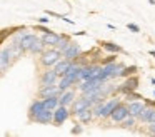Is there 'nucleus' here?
<instances>
[{
  "instance_id": "1",
  "label": "nucleus",
  "mask_w": 155,
  "mask_h": 137,
  "mask_svg": "<svg viewBox=\"0 0 155 137\" xmlns=\"http://www.w3.org/2000/svg\"><path fill=\"white\" fill-rule=\"evenodd\" d=\"M60 59H62V53L57 49H48L40 52V63L44 67H54Z\"/></svg>"
},
{
  "instance_id": "2",
  "label": "nucleus",
  "mask_w": 155,
  "mask_h": 137,
  "mask_svg": "<svg viewBox=\"0 0 155 137\" xmlns=\"http://www.w3.org/2000/svg\"><path fill=\"white\" fill-rule=\"evenodd\" d=\"M68 115H70V110H68L65 105H60V104H58V105L54 109L52 122H54V125H62V124L68 119Z\"/></svg>"
},
{
  "instance_id": "3",
  "label": "nucleus",
  "mask_w": 155,
  "mask_h": 137,
  "mask_svg": "<svg viewBox=\"0 0 155 137\" xmlns=\"http://www.w3.org/2000/svg\"><path fill=\"white\" fill-rule=\"evenodd\" d=\"M128 115V109H127V105H122L120 102L117 104V105L114 107V110H112V114L108 117H110L114 122H122V120L125 119V117Z\"/></svg>"
},
{
  "instance_id": "4",
  "label": "nucleus",
  "mask_w": 155,
  "mask_h": 137,
  "mask_svg": "<svg viewBox=\"0 0 155 137\" xmlns=\"http://www.w3.org/2000/svg\"><path fill=\"white\" fill-rule=\"evenodd\" d=\"M62 55H64V59H68V60H75L77 57H80L82 55V49H80V45L78 43H74V42H70L68 43V47L62 52Z\"/></svg>"
},
{
  "instance_id": "5",
  "label": "nucleus",
  "mask_w": 155,
  "mask_h": 137,
  "mask_svg": "<svg viewBox=\"0 0 155 137\" xmlns=\"http://www.w3.org/2000/svg\"><path fill=\"white\" fill-rule=\"evenodd\" d=\"M57 79H58V75H57V72H55L54 69H47L45 72H42V75H40V87L42 85H50V84H55L57 82Z\"/></svg>"
},
{
  "instance_id": "6",
  "label": "nucleus",
  "mask_w": 155,
  "mask_h": 137,
  "mask_svg": "<svg viewBox=\"0 0 155 137\" xmlns=\"http://www.w3.org/2000/svg\"><path fill=\"white\" fill-rule=\"evenodd\" d=\"M52 115H54V110L44 107V109H42L32 120H34V122H37V124H50L52 122Z\"/></svg>"
},
{
  "instance_id": "7",
  "label": "nucleus",
  "mask_w": 155,
  "mask_h": 137,
  "mask_svg": "<svg viewBox=\"0 0 155 137\" xmlns=\"http://www.w3.org/2000/svg\"><path fill=\"white\" fill-rule=\"evenodd\" d=\"M12 62H14V57H12V53H10V49L7 47V49L0 50V72L7 70Z\"/></svg>"
},
{
  "instance_id": "8",
  "label": "nucleus",
  "mask_w": 155,
  "mask_h": 137,
  "mask_svg": "<svg viewBox=\"0 0 155 137\" xmlns=\"http://www.w3.org/2000/svg\"><path fill=\"white\" fill-rule=\"evenodd\" d=\"M87 107H92V104H90V100H88V99H85V97L75 99L74 102H72V112H70V114L77 115L78 112H82V110L87 109Z\"/></svg>"
},
{
  "instance_id": "9",
  "label": "nucleus",
  "mask_w": 155,
  "mask_h": 137,
  "mask_svg": "<svg viewBox=\"0 0 155 137\" xmlns=\"http://www.w3.org/2000/svg\"><path fill=\"white\" fill-rule=\"evenodd\" d=\"M62 90L58 89V85L55 84H50V85H42L40 90H38V95L44 99V97H50V95H60Z\"/></svg>"
},
{
  "instance_id": "10",
  "label": "nucleus",
  "mask_w": 155,
  "mask_h": 137,
  "mask_svg": "<svg viewBox=\"0 0 155 137\" xmlns=\"http://www.w3.org/2000/svg\"><path fill=\"white\" fill-rule=\"evenodd\" d=\"M118 104V100L117 99H112V100H108V102H102V105H100V115L98 117H102V119H105V117H108L112 114V110H114V107Z\"/></svg>"
},
{
  "instance_id": "11",
  "label": "nucleus",
  "mask_w": 155,
  "mask_h": 137,
  "mask_svg": "<svg viewBox=\"0 0 155 137\" xmlns=\"http://www.w3.org/2000/svg\"><path fill=\"white\" fill-rule=\"evenodd\" d=\"M74 99H75V92L74 90H62L60 92V95H58V104L60 105H65V107H68L72 102H74Z\"/></svg>"
},
{
  "instance_id": "12",
  "label": "nucleus",
  "mask_w": 155,
  "mask_h": 137,
  "mask_svg": "<svg viewBox=\"0 0 155 137\" xmlns=\"http://www.w3.org/2000/svg\"><path fill=\"white\" fill-rule=\"evenodd\" d=\"M58 39H60V35H58V33L48 30V32H45L44 35H42L40 40L44 42V45H52V47H55V45H57V42H58Z\"/></svg>"
},
{
  "instance_id": "13",
  "label": "nucleus",
  "mask_w": 155,
  "mask_h": 137,
  "mask_svg": "<svg viewBox=\"0 0 155 137\" xmlns=\"http://www.w3.org/2000/svg\"><path fill=\"white\" fill-rule=\"evenodd\" d=\"M37 39H38V37L35 35V33H24V35H22V39H20V42H18V43H20V45H22V49H24L25 52H27V50L30 49V45H32V43H34Z\"/></svg>"
},
{
  "instance_id": "14",
  "label": "nucleus",
  "mask_w": 155,
  "mask_h": 137,
  "mask_svg": "<svg viewBox=\"0 0 155 137\" xmlns=\"http://www.w3.org/2000/svg\"><path fill=\"white\" fill-rule=\"evenodd\" d=\"M70 62H72V60H68V59H60V60H58V62L54 65V70L57 72L58 77L64 75V74L67 72V69H68V65H70Z\"/></svg>"
},
{
  "instance_id": "15",
  "label": "nucleus",
  "mask_w": 155,
  "mask_h": 137,
  "mask_svg": "<svg viewBox=\"0 0 155 137\" xmlns=\"http://www.w3.org/2000/svg\"><path fill=\"white\" fill-rule=\"evenodd\" d=\"M153 112H155V109H152V107H143V109L138 112L137 117H138V120H140V122H150Z\"/></svg>"
},
{
  "instance_id": "16",
  "label": "nucleus",
  "mask_w": 155,
  "mask_h": 137,
  "mask_svg": "<svg viewBox=\"0 0 155 137\" xmlns=\"http://www.w3.org/2000/svg\"><path fill=\"white\" fill-rule=\"evenodd\" d=\"M42 109H44V100H34L32 105H30V109H28V117H30V120L34 119Z\"/></svg>"
},
{
  "instance_id": "17",
  "label": "nucleus",
  "mask_w": 155,
  "mask_h": 137,
  "mask_svg": "<svg viewBox=\"0 0 155 137\" xmlns=\"http://www.w3.org/2000/svg\"><path fill=\"white\" fill-rule=\"evenodd\" d=\"M137 87H138V77H130V79L125 80L122 90L124 92H130V90H137Z\"/></svg>"
},
{
  "instance_id": "18",
  "label": "nucleus",
  "mask_w": 155,
  "mask_h": 137,
  "mask_svg": "<svg viewBox=\"0 0 155 137\" xmlns=\"http://www.w3.org/2000/svg\"><path fill=\"white\" fill-rule=\"evenodd\" d=\"M77 117H78V120H80V122H84V124L90 122V120L94 119V112H92V107H87V109H84L82 112H78V114H77Z\"/></svg>"
},
{
  "instance_id": "19",
  "label": "nucleus",
  "mask_w": 155,
  "mask_h": 137,
  "mask_svg": "<svg viewBox=\"0 0 155 137\" xmlns=\"http://www.w3.org/2000/svg\"><path fill=\"white\" fill-rule=\"evenodd\" d=\"M143 107H145V104H143V102H135V100H134V102H130V104L127 105V109H128V114H130V115L137 117V115H138V112H140V110L143 109Z\"/></svg>"
},
{
  "instance_id": "20",
  "label": "nucleus",
  "mask_w": 155,
  "mask_h": 137,
  "mask_svg": "<svg viewBox=\"0 0 155 137\" xmlns=\"http://www.w3.org/2000/svg\"><path fill=\"white\" fill-rule=\"evenodd\" d=\"M58 105V95H50V97H44V107L54 110Z\"/></svg>"
},
{
  "instance_id": "21",
  "label": "nucleus",
  "mask_w": 155,
  "mask_h": 137,
  "mask_svg": "<svg viewBox=\"0 0 155 137\" xmlns=\"http://www.w3.org/2000/svg\"><path fill=\"white\" fill-rule=\"evenodd\" d=\"M68 43H70V37L60 35V39H58V42H57V45H55V47H57V50L62 53V52H64V50L68 47Z\"/></svg>"
},
{
  "instance_id": "22",
  "label": "nucleus",
  "mask_w": 155,
  "mask_h": 137,
  "mask_svg": "<svg viewBox=\"0 0 155 137\" xmlns=\"http://www.w3.org/2000/svg\"><path fill=\"white\" fill-rule=\"evenodd\" d=\"M44 47H45L44 42H42L40 39H37V40H35V42L30 45V49H28L27 52H30V53H40L42 50H44Z\"/></svg>"
},
{
  "instance_id": "23",
  "label": "nucleus",
  "mask_w": 155,
  "mask_h": 137,
  "mask_svg": "<svg viewBox=\"0 0 155 137\" xmlns=\"http://www.w3.org/2000/svg\"><path fill=\"white\" fill-rule=\"evenodd\" d=\"M102 47H104L105 50H110V52H124L122 47L117 45V43H114V42H102Z\"/></svg>"
},
{
  "instance_id": "24",
  "label": "nucleus",
  "mask_w": 155,
  "mask_h": 137,
  "mask_svg": "<svg viewBox=\"0 0 155 137\" xmlns=\"http://www.w3.org/2000/svg\"><path fill=\"white\" fill-rule=\"evenodd\" d=\"M135 124V117L134 115H130V114H128L127 117H125L124 120H122V127H125V129H128V127H132Z\"/></svg>"
},
{
  "instance_id": "25",
  "label": "nucleus",
  "mask_w": 155,
  "mask_h": 137,
  "mask_svg": "<svg viewBox=\"0 0 155 137\" xmlns=\"http://www.w3.org/2000/svg\"><path fill=\"white\" fill-rule=\"evenodd\" d=\"M134 72H137V67L135 65H130V67H124V69L120 70V75L125 77V75H132Z\"/></svg>"
},
{
  "instance_id": "26",
  "label": "nucleus",
  "mask_w": 155,
  "mask_h": 137,
  "mask_svg": "<svg viewBox=\"0 0 155 137\" xmlns=\"http://www.w3.org/2000/svg\"><path fill=\"white\" fill-rule=\"evenodd\" d=\"M14 30H17V29H4V30H0V43L4 42L10 33H14Z\"/></svg>"
},
{
  "instance_id": "27",
  "label": "nucleus",
  "mask_w": 155,
  "mask_h": 137,
  "mask_svg": "<svg viewBox=\"0 0 155 137\" xmlns=\"http://www.w3.org/2000/svg\"><path fill=\"white\" fill-rule=\"evenodd\" d=\"M127 29H128V30H132L134 33H138V32H140V27L135 25V23H127Z\"/></svg>"
},
{
  "instance_id": "28",
  "label": "nucleus",
  "mask_w": 155,
  "mask_h": 137,
  "mask_svg": "<svg viewBox=\"0 0 155 137\" xmlns=\"http://www.w3.org/2000/svg\"><path fill=\"white\" fill-rule=\"evenodd\" d=\"M115 59H117V55H108L107 59L104 60V65L105 63H110V62H115Z\"/></svg>"
},
{
  "instance_id": "29",
  "label": "nucleus",
  "mask_w": 155,
  "mask_h": 137,
  "mask_svg": "<svg viewBox=\"0 0 155 137\" xmlns=\"http://www.w3.org/2000/svg\"><path fill=\"white\" fill-rule=\"evenodd\" d=\"M72 134H82V127L77 124V125H75L74 129H72Z\"/></svg>"
},
{
  "instance_id": "30",
  "label": "nucleus",
  "mask_w": 155,
  "mask_h": 137,
  "mask_svg": "<svg viewBox=\"0 0 155 137\" xmlns=\"http://www.w3.org/2000/svg\"><path fill=\"white\" fill-rule=\"evenodd\" d=\"M35 29H37V30H40V32H48V30H50V29H47V27H44V25H42V23H40V25H37V27H35Z\"/></svg>"
},
{
  "instance_id": "31",
  "label": "nucleus",
  "mask_w": 155,
  "mask_h": 137,
  "mask_svg": "<svg viewBox=\"0 0 155 137\" xmlns=\"http://www.w3.org/2000/svg\"><path fill=\"white\" fill-rule=\"evenodd\" d=\"M38 23H48V19L47 17H40V19H38Z\"/></svg>"
},
{
  "instance_id": "32",
  "label": "nucleus",
  "mask_w": 155,
  "mask_h": 137,
  "mask_svg": "<svg viewBox=\"0 0 155 137\" xmlns=\"http://www.w3.org/2000/svg\"><path fill=\"white\" fill-rule=\"evenodd\" d=\"M150 55H152V57H155V50H150Z\"/></svg>"
}]
</instances>
